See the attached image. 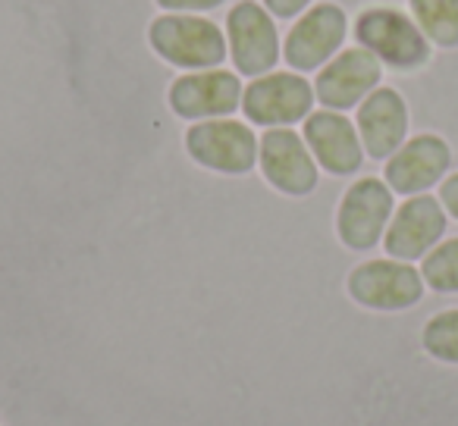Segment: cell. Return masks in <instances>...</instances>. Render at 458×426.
Masks as SVG:
<instances>
[{"label":"cell","mask_w":458,"mask_h":426,"mask_svg":"<svg viewBox=\"0 0 458 426\" xmlns=\"http://www.w3.org/2000/svg\"><path fill=\"white\" fill-rule=\"evenodd\" d=\"M305 145L311 147L314 160L333 176H352L361 170L364 145L355 122L339 110H318L305 120Z\"/></svg>","instance_id":"5bb4252c"},{"label":"cell","mask_w":458,"mask_h":426,"mask_svg":"<svg viewBox=\"0 0 458 426\" xmlns=\"http://www.w3.org/2000/svg\"><path fill=\"white\" fill-rule=\"evenodd\" d=\"M185 147L191 160L214 172L226 176H242L258 163V147L261 141L255 138L245 122L239 120H201L185 132Z\"/></svg>","instance_id":"5b68a950"},{"label":"cell","mask_w":458,"mask_h":426,"mask_svg":"<svg viewBox=\"0 0 458 426\" xmlns=\"http://www.w3.org/2000/svg\"><path fill=\"white\" fill-rule=\"evenodd\" d=\"M226 47L239 76L261 79L283 60L280 29L264 4L242 0L226 13Z\"/></svg>","instance_id":"7a4b0ae2"},{"label":"cell","mask_w":458,"mask_h":426,"mask_svg":"<svg viewBox=\"0 0 458 426\" xmlns=\"http://www.w3.org/2000/svg\"><path fill=\"white\" fill-rule=\"evenodd\" d=\"M418 29L439 47H458V0H408Z\"/></svg>","instance_id":"2e32d148"},{"label":"cell","mask_w":458,"mask_h":426,"mask_svg":"<svg viewBox=\"0 0 458 426\" xmlns=\"http://www.w3.org/2000/svg\"><path fill=\"white\" fill-rule=\"evenodd\" d=\"M349 295L370 311H405L424 295V276L411 263L383 257L352 270Z\"/></svg>","instance_id":"ba28073f"},{"label":"cell","mask_w":458,"mask_h":426,"mask_svg":"<svg viewBox=\"0 0 458 426\" xmlns=\"http://www.w3.org/2000/svg\"><path fill=\"white\" fill-rule=\"evenodd\" d=\"M420 276H424V286H430L433 292H458V238L439 242L420 263Z\"/></svg>","instance_id":"e0dca14e"},{"label":"cell","mask_w":458,"mask_h":426,"mask_svg":"<svg viewBox=\"0 0 458 426\" xmlns=\"http://www.w3.org/2000/svg\"><path fill=\"white\" fill-rule=\"evenodd\" d=\"M349 35V16L336 4H314L295 20L283 41V60L293 72H311L330 63Z\"/></svg>","instance_id":"277c9868"},{"label":"cell","mask_w":458,"mask_h":426,"mask_svg":"<svg viewBox=\"0 0 458 426\" xmlns=\"http://www.w3.org/2000/svg\"><path fill=\"white\" fill-rule=\"evenodd\" d=\"M439 204H443V210L449 217L458 220V172L443 179V185H439Z\"/></svg>","instance_id":"44dd1931"},{"label":"cell","mask_w":458,"mask_h":426,"mask_svg":"<svg viewBox=\"0 0 458 426\" xmlns=\"http://www.w3.org/2000/svg\"><path fill=\"white\" fill-rule=\"evenodd\" d=\"M445 232V210L437 197L430 195H411L399 210L393 213L383 236V248L395 261H420L439 245Z\"/></svg>","instance_id":"8fae6325"},{"label":"cell","mask_w":458,"mask_h":426,"mask_svg":"<svg viewBox=\"0 0 458 426\" xmlns=\"http://www.w3.org/2000/svg\"><path fill=\"white\" fill-rule=\"evenodd\" d=\"M258 160H261L264 179L283 195L301 197L318 185V160L305 138L293 129H267L258 147Z\"/></svg>","instance_id":"7c38bea8"},{"label":"cell","mask_w":458,"mask_h":426,"mask_svg":"<svg viewBox=\"0 0 458 426\" xmlns=\"http://www.w3.org/2000/svg\"><path fill=\"white\" fill-rule=\"evenodd\" d=\"M314 85L301 72H267L255 79L242 95V110L255 126L286 129L308 120L314 107Z\"/></svg>","instance_id":"8992f818"},{"label":"cell","mask_w":458,"mask_h":426,"mask_svg":"<svg viewBox=\"0 0 458 426\" xmlns=\"http://www.w3.org/2000/svg\"><path fill=\"white\" fill-rule=\"evenodd\" d=\"M355 129L361 135L364 154L374 160H389L408 135V107L395 88H374L358 104Z\"/></svg>","instance_id":"9a60e30c"},{"label":"cell","mask_w":458,"mask_h":426,"mask_svg":"<svg viewBox=\"0 0 458 426\" xmlns=\"http://www.w3.org/2000/svg\"><path fill=\"white\" fill-rule=\"evenodd\" d=\"M393 188L383 179H358L345 191L343 204L336 213V230L345 248L352 251H370L383 242L386 226L393 220Z\"/></svg>","instance_id":"52a82bcc"},{"label":"cell","mask_w":458,"mask_h":426,"mask_svg":"<svg viewBox=\"0 0 458 426\" xmlns=\"http://www.w3.org/2000/svg\"><path fill=\"white\" fill-rule=\"evenodd\" d=\"M261 4L274 13V20H295L311 7V0H261Z\"/></svg>","instance_id":"ffe728a7"},{"label":"cell","mask_w":458,"mask_h":426,"mask_svg":"<svg viewBox=\"0 0 458 426\" xmlns=\"http://www.w3.org/2000/svg\"><path fill=\"white\" fill-rule=\"evenodd\" d=\"M383 63L368 47L339 51L330 63L320 66L314 79V95L327 110H352L364 101L374 88H380Z\"/></svg>","instance_id":"30bf717a"},{"label":"cell","mask_w":458,"mask_h":426,"mask_svg":"<svg viewBox=\"0 0 458 426\" xmlns=\"http://www.w3.org/2000/svg\"><path fill=\"white\" fill-rule=\"evenodd\" d=\"M148 45L179 70H216L229 57L226 32L198 13H164L148 26Z\"/></svg>","instance_id":"6da1fadb"},{"label":"cell","mask_w":458,"mask_h":426,"mask_svg":"<svg viewBox=\"0 0 458 426\" xmlns=\"http://www.w3.org/2000/svg\"><path fill=\"white\" fill-rule=\"evenodd\" d=\"M355 38L380 63L393 70H418L430 60V41L411 16L395 7H370L358 13Z\"/></svg>","instance_id":"3957f363"},{"label":"cell","mask_w":458,"mask_h":426,"mask_svg":"<svg viewBox=\"0 0 458 426\" xmlns=\"http://www.w3.org/2000/svg\"><path fill=\"white\" fill-rule=\"evenodd\" d=\"M424 348L443 363H458V311H443L424 326Z\"/></svg>","instance_id":"ac0fdd59"},{"label":"cell","mask_w":458,"mask_h":426,"mask_svg":"<svg viewBox=\"0 0 458 426\" xmlns=\"http://www.w3.org/2000/svg\"><path fill=\"white\" fill-rule=\"evenodd\" d=\"M452 151L439 135H414L386 160V185L395 195H424L445 179Z\"/></svg>","instance_id":"4fadbf2b"},{"label":"cell","mask_w":458,"mask_h":426,"mask_svg":"<svg viewBox=\"0 0 458 426\" xmlns=\"http://www.w3.org/2000/svg\"><path fill=\"white\" fill-rule=\"evenodd\" d=\"M166 13H204V10L220 7L223 0H154Z\"/></svg>","instance_id":"d6986e66"},{"label":"cell","mask_w":458,"mask_h":426,"mask_svg":"<svg viewBox=\"0 0 458 426\" xmlns=\"http://www.w3.org/2000/svg\"><path fill=\"white\" fill-rule=\"evenodd\" d=\"M242 79L229 70L185 72L170 85V107L182 120H223L242 107Z\"/></svg>","instance_id":"9c48e42d"}]
</instances>
